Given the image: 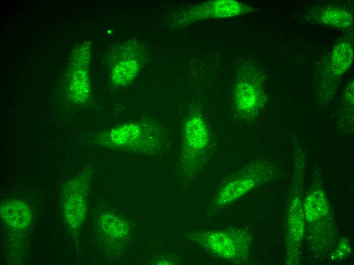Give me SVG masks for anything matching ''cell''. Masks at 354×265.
I'll use <instances>...</instances> for the list:
<instances>
[{
    "instance_id": "cell-5",
    "label": "cell",
    "mask_w": 354,
    "mask_h": 265,
    "mask_svg": "<svg viewBox=\"0 0 354 265\" xmlns=\"http://www.w3.org/2000/svg\"><path fill=\"white\" fill-rule=\"evenodd\" d=\"M88 175L81 174L64 185L62 192V205L67 225L77 234L86 211V195L88 188Z\"/></svg>"
},
{
    "instance_id": "cell-11",
    "label": "cell",
    "mask_w": 354,
    "mask_h": 265,
    "mask_svg": "<svg viewBox=\"0 0 354 265\" xmlns=\"http://www.w3.org/2000/svg\"><path fill=\"white\" fill-rule=\"evenodd\" d=\"M140 66L138 60L133 57H126L114 63L111 70L112 83L119 87L128 85L137 75Z\"/></svg>"
},
{
    "instance_id": "cell-6",
    "label": "cell",
    "mask_w": 354,
    "mask_h": 265,
    "mask_svg": "<svg viewBox=\"0 0 354 265\" xmlns=\"http://www.w3.org/2000/svg\"><path fill=\"white\" fill-rule=\"evenodd\" d=\"M271 170L268 165L254 164L228 179L219 190L215 205L221 207L229 204L248 191L266 181L271 177Z\"/></svg>"
},
{
    "instance_id": "cell-3",
    "label": "cell",
    "mask_w": 354,
    "mask_h": 265,
    "mask_svg": "<svg viewBox=\"0 0 354 265\" xmlns=\"http://www.w3.org/2000/svg\"><path fill=\"white\" fill-rule=\"evenodd\" d=\"M192 240L206 250L231 261L241 260L248 251L250 241L245 232L227 228L192 234Z\"/></svg>"
},
{
    "instance_id": "cell-2",
    "label": "cell",
    "mask_w": 354,
    "mask_h": 265,
    "mask_svg": "<svg viewBox=\"0 0 354 265\" xmlns=\"http://www.w3.org/2000/svg\"><path fill=\"white\" fill-rule=\"evenodd\" d=\"M261 74L253 67H244L239 71L233 90L235 108L246 120L257 116L266 104L267 97Z\"/></svg>"
},
{
    "instance_id": "cell-13",
    "label": "cell",
    "mask_w": 354,
    "mask_h": 265,
    "mask_svg": "<svg viewBox=\"0 0 354 265\" xmlns=\"http://www.w3.org/2000/svg\"><path fill=\"white\" fill-rule=\"evenodd\" d=\"M101 229L107 235L112 238H122L126 235L128 228L120 218L109 213L103 214L100 218Z\"/></svg>"
},
{
    "instance_id": "cell-9",
    "label": "cell",
    "mask_w": 354,
    "mask_h": 265,
    "mask_svg": "<svg viewBox=\"0 0 354 265\" xmlns=\"http://www.w3.org/2000/svg\"><path fill=\"white\" fill-rule=\"evenodd\" d=\"M1 217L11 228L23 230L32 221V213L28 205L20 200H9L3 202L0 208Z\"/></svg>"
},
{
    "instance_id": "cell-1",
    "label": "cell",
    "mask_w": 354,
    "mask_h": 265,
    "mask_svg": "<svg viewBox=\"0 0 354 265\" xmlns=\"http://www.w3.org/2000/svg\"><path fill=\"white\" fill-rule=\"evenodd\" d=\"M99 141L117 148L154 151L164 145L166 135L162 127L156 123L129 122L105 131Z\"/></svg>"
},
{
    "instance_id": "cell-10",
    "label": "cell",
    "mask_w": 354,
    "mask_h": 265,
    "mask_svg": "<svg viewBox=\"0 0 354 265\" xmlns=\"http://www.w3.org/2000/svg\"><path fill=\"white\" fill-rule=\"evenodd\" d=\"M353 61V50L347 41H341L333 47L330 58L329 68L333 75L339 77L349 69Z\"/></svg>"
},
{
    "instance_id": "cell-8",
    "label": "cell",
    "mask_w": 354,
    "mask_h": 265,
    "mask_svg": "<svg viewBox=\"0 0 354 265\" xmlns=\"http://www.w3.org/2000/svg\"><path fill=\"white\" fill-rule=\"evenodd\" d=\"M88 43H83L76 51L69 74V96L77 104L86 102L91 92L88 71L91 46Z\"/></svg>"
},
{
    "instance_id": "cell-7",
    "label": "cell",
    "mask_w": 354,
    "mask_h": 265,
    "mask_svg": "<svg viewBox=\"0 0 354 265\" xmlns=\"http://www.w3.org/2000/svg\"><path fill=\"white\" fill-rule=\"evenodd\" d=\"M254 11L252 7L235 1H214L184 11L180 14L178 22L184 24L204 19L227 18Z\"/></svg>"
},
{
    "instance_id": "cell-12",
    "label": "cell",
    "mask_w": 354,
    "mask_h": 265,
    "mask_svg": "<svg viewBox=\"0 0 354 265\" xmlns=\"http://www.w3.org/2000/svg\"><path fill=\"white\" fill-rule=\"evenodd\" d=\"M317 19L323 25L342 29L351 26L353 22V16L349 11L333 6L319 11Z\"/></svg>"
},
{
    "instance_id": "cell-4",
    "label": "cell",
    "mask_w": 354,
    "mask_h": 265,
    "mask_svg": "<svg viewBox=\"0 0 354 265\" xmlns=\"http://www.w3.org/2000/svg\"><path fill=\"white\" fill-rule=\"evenodd\" d=\"M182 141V162L190 169H195L203 160L210 142L207 123L200 112H194L185 120Z\"/></svg>"
}]
</instances>
